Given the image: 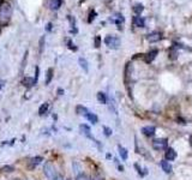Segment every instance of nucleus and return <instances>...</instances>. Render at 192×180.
<instances>
[{
    "label": "nucleus",
    "mask_w": 192,
    "mask_h": 180,
    "mask_svg": "<svg viewBox=\"0 0 192 180\" xmlns=\"http://www.w3.org/2000/svg\"><path fill=\"white\" fill-rule=\"evenodd\" d=\"M12 16V6L9 3H4L0 6V23H7Z\"/></svg>",
    "instance_id": "nucleus-1"
},
{
    "label": "nucleus",
    "mask_w": 192,
    "mask_h": 180,
    "mask_svg": "<svg viewBox=\"0 0 192 180\" xmlns=\"http://www.w3.org/2000/svg\"><path fill=\"white\" fill-rule=\"evenodd\" d=\"M43 173L48 180H58V174L54 166L51 162H46L43 166Z\"/></svg>",
    "instance_id": "nucleus-2"
},
{
    "label": "nucleus",
    "mask_w": 192,
    "mask_h": 180,
    "mask_svg": "<svg viewBox=\"0 0 192 180\" xmlns=\"http://www.w3.org/2000/svg\"><path fill=\"white\" fill-rule=\"evenodd\" d=\"M105 44L111 49H118L120 47V44H121V41H120V38L118 36L108 35L105 37Z\"/></svg>",
    "instance_id": "nucleus-3"
},
{
    "label": "nucleus",
    "mask_w": 192,
    "mask_h": 180,
    "mask_svg": "<svg viewBox=\"0 0 192 180\" xmlns=\"http://www.w3.org/2000/svg\"><path fill=\"white\" fill-rule=\"evenodd\" d=\"M168 147V139L167 138H156L153 141V148L156 151H163Z\"/></svg>",
    "instance_id": "nucleus-4"
},
{
    "label": "nucleus",
    "mask_w": 192,
    "mask_h": 180,
    "mask_svg": "<svg viewBox=\"0 0 192 180\" xmlns=\"http://www.w3.org/2000/svg\"><path fill=\"white\" fill-rule=\"evenodd\" d=\"M177 159V151L173 148H167L164 154V160L167 161H174Z\"/></svg>",
    "instance_id": "nucleus-5"
},
{
    "label": "nucleus",
    "mask_w": 192,
    "mask_h": 180,
    "mask_svg": "<svg viewBox=\"0 0 192 180\" xmlns=\"http://www.w3.org/2000/svg\"><path fill=\"white\" fill-rule=\"evenodd\" d=\"M109 20L112 22V23L116 24V25H121L124 22H125V18H124V16H123L121 13H115V15H113V16L109 18Z\"/></svg>",
    "instance_id": "nucleus-6"
},
{
    "label": "nucleus",
    "mask_w": 192,
    "mask_h": 180,
    "mask_svg": "<svg viewBox=\"0 0 192 180\" xmlns=\"http://www.w3.org/2000/svg\"><path fill=\"white\" fill-rule=\"evenodd\" d=\"M157 54H159V51H157V49H153V51L148 52L145 55H144V61L148 62V64L153 62V61L155 60V58L157 57Z\"/></svg>",
    "instance_id": "nucleus-7"
},
{
    "label": "nucleus",
    "mask_w": 192,
    "mask_h": 180,
    "mask_svg": "<svg viewBox=\"0 0 192 180\" xmlns=\"http://www.w3.org/2000/svg\"><path fill=\"white\" fill-rule=\"evenodd\" d=\"M147 40H148L149 42H151V43H154V42H159V41L162 40V34L159 33V31L150 33V34L147 36Z\"/></svg>",
    "instance_id": "nucleus-8"
},
{
    "label": "nucleus",
    "mask_w": 192,
    "mask_h": 180,
    "mask_svg": "<svg viewBox=\"0 0 192 180\" xmlns=\"http://www.w3.org/2000/svg\"><path fill=\"white\" fill-rule=\"evenodd\" d=\"M155 126H144L142 127V133L144 134V136H147V137H153L154 134H155Z\"/></svg>",
    "instance_id": "nucleus-9"
},
{
    "label": "nucleus",
    "mask_w": 192,
    "mask_h": 180,
    "mask_svg": "<svg viewBox=\"0 0 192 180\" xmlns=\"http://www.w3.org/2000/svg\"><path fill=\"white\" fill-rule=\"evenodd\" d=\"M160 166H161V168L163 169V172L167 173V174H169V173L172 172V165L169 163V161L162 160V161L160 162Z\"/></svg>",
    "instance_id": "nucleus-10"
},
{
    "label": "nucleus",
    "mask_w": 192,
    "mask_h": 180,
    "mask_svg": "<svg viewBox=\"0 0 192 180\" xmlns=\"http://www.w3.org/2000/svg\"><path fill=\"white\" fill-rule=\"evenodd\" d=\"M61 4H63V0H49V3H48V6H49L51 10L57 11V10H59V7L61 6Z\"/></svg>",
    "instance_id": "nucleus-11"
},
{
    "label": "nucleus",
    "mask_w": 192,
    "mask_h": 180,
    "mask_svg": "<svg viewBox=\"0 0 192 180\" xmlns=\"http://www.w3.org/2000/svg\"><path fill=\"white\" fill-rule=\"evenodd\" d=\"M22 84L24 86H27V88H31V86L36 85V82H35V79L33 77H24L23 81H22Z\"/></svg>",
    "instance_id": "nucleus-12"
},
{
    "label": "nucleus",
    "mask_w": 192,
    "mask_h": 180,
    "mask_svg": "<svg viewBox=\"0 0 192 180\" xmlns=\"http://www.w3.org/2000/svg\"><path fill=\"white\" fill-rule=\"evenodd\" d=\"M133 24L138 28H144L145 27V20H144L143 17H139V16H136L133 17Z\"/></svg>",
    "instance_id": "nucleus-13"
},
{
    "label": "nucleus",
    "mask_w": 192,
    "mask_h": 180,
    "mask_svg": "<svg viewBox=\"0 0 192 180\" xmlns=\"http://www.w3.org/2000/svg\"><path fill=\"white\" fill-rule=\"evenodd\" d=\"M43 161V157L41 156H36V157H33V159L30 160V163H29V168L30 169H34L39 163H41Z\"/></svg>",
    "instance_id": "nucleus-14"
},
{
    "label": "nucleus",
    "mask_w": 192,
    "mask_h": 180,
    "mask_svg": "<svg viewBox=\"0 0 192 180\" xmlns=\"http://www.w3.org/2000/svg\"><path fill=\"white\" fill-rule=\"evenodd\" d=\"M118 150H119V155H120V157L124 160V161H126L127 160V157H129V152H127V149H125L124 147H121V145H118Z\"/></svg>",
    "instance_id": "nucleus-15"
},
{
    "label": "nucleus",
    "mask_w": 192,
    "mask_h": 180,
    "mask_svg": "<svg viewBox=\"0 0 192 180\" xmlns=\"http://www.w3.org/2000/svg\"><path fill=\"white\" fill-rule=\"evenodd\" d=\"M89 112H90V110H89L87 107L82 106V105H78V106L76 107V113L79 114V115H84V117H85V115L89 113Z\"/></svg>",
    "instance_id": "nucleus-16"
},
{
    "label": "nucleus",
    "mask_w": 192,
    "mask_h": 180,
    "mask_svg": "<svg viewBox=\"0 0 192 180\" xmlns=\"http://www.w3.org/2000/svg\"><path fill=\"white\" fill-rule=\"evenodd\" d=\"M96 97H97V101L100 103H102V105H106L108 102V97H107V95L103 91H99L97 95H96Z\"/></svg>",
    "instance_id": "nucleus-17"
},
{
    "label": "nucleus",
    "mask_w": 192,
    "mask_h": 180,
    "mask_svg": "<svg viewBox=\"0 0 192 180\" xmlns=\"http://www.w3.org/2000/svg\"><path fill=\"white\" fill-rule=\"evenodd\" d=\"M85 118H87L91 124H94V125L99 123V118H97V115L94 114V113H91V112H89V113L85 115Z\"/></svg>",
    "instance_id": "nucleus-18"
},
{
    "label": "nucleus",
    "mask_w": 192,
    "mask_h": 180,
    "mask_svg": "<svg viewBox=\"0 0 192 180\" xmlns=\"http://www.w3.org/2000/svg\"><path fill=\"white\" fill-rule=\"evenodd\" d=\"M78 64H79V66L82 67V69L84 70V72H88L89 71V66H88V61H87V59L85 58H79L78 59Z\"/></svg>",
    "instance_id": "nucleus-19"
},
{
    "label": "nucleus",
    "mask_w": 192,
    "mask_h": 180,
    "mask_svg": "<svg viewBox=\"0 0 192 180\" xmlns=\"http://www.w3.org/2000/svg\"><path fill=\"white\" fill-rule=\"evenodd\" d=\"M48 106H49V105H48L47 102H46V103H42V105L40 106V108H39V114H40V115H43L44 113H47Z\"/></svg>",
    "instance_id": "nucleus-20"
},
{
    "label": "nucleus",
    "mask_w": 192,
    "mask_h": 180,
    "mask_svg": "<svg viewBox=\"0 0 192 180\" xmlns=\"http://www.w3.org/2000/svg\"><path fill=\"white\" fill-rule=\"evenodd\" d=\"M53 72H54V71H53L52 67H51V69H48V70H47V79H46V84H47V85L52 82V78H53Z\"/></svg>",
    "instance_id": "nucleus-21"
},
{
    "label": "nucleus",
    "mask_w": 192,
    "mask_h": 180,
    "mask_svg": "<svg viewBox=\"0 0 192 180\" xmlns=\"http://www.w3.org/2000/svg\"><path fill=\"white\" fill-rule=\"evenodd\" d=\"M143 10H144V7H143L142 4H136V5L133 6V12L137 13V15H140V13L143 12Z\"/></svg>",
    "instance_id": "nucleus-22"
},
{
    "label": "nucleus",
    "mask_w": 192,
    "mask_h": 180,
    "mask_svg": "<svg viewBox=\"0 0 192 180\" xmlns=\"http://www.w3.org/2000/svg\"><path fill=\"white\" fill-rule=\"evenodd\" d=\"M0 171H1L3 173H12V172L15 171V167H13V166L7 165V166H4L1 169H0Z\"/></svg>",
    "instance_id": "nucleus-23"
},
{
    "label": "nucleus",
    "mask_w": 192,
    "mask_h": 180,
    "mask_svg": "<svg viewBox=\"0 0 192 180\" xmlns=\"http://www.w3.org/2000/svg\"><path fill=\"white\" fill-rule=\"evenodd\" d=\"M28 51L25 52V54H24V58L22 60V64H20V73H23V70H24V67H25V64H27V58H28Z\"/></svg>",
    "instance_id": "nucleus-24"
},
{
    "label": "nucleus",
    "mask_w": 192,
    "mask_h": 180,
    "mask_svg": "<svg viewBox=\"0 0 192 180\" xmlns=\"http://www.w3.org/2000/svg\"><path fill=\"white\" fill-rule=\"evenodd\" d=\"M44 41H46L44 36H41V38H40V42H39V46H40V54H42V52H43V47H44Z\"/></svg>",
    "instance_id": "nucleus-25"
},
{
    "label": "nucleus",
    "mask_w": 192,
    "mask_h": 180,
    "mask_svg": "<svg viewBox=\"0 0 192 180\" xmlns=\"http://www.w3.org/2000/svg\"><path fill=\"white\" fill-rule=\"evenodd\" d=\"M96 15H97V13H96L95 10H91V11H90V13H89V18H88V22H89V23H91V22L95 19Z\"/></svg>",
    "instance_id": "nucleus-26"
},
{
    "label": "nucleus",
    "mask_w": 192,
    "mask_h": 180,
    "mask_svg": "<svg viewBox=\"0 0 192 180\" xmlns=\"http://www.w3.org/2000/svg\"><path fill=\"white\" fill-rule=\"evenodd\" d=\"M135 168L137 169V172L139 173V175H140V176H144V175H147V174H148V173H145V172H143V169L139 167V165H138V163H135Z\"/></svg>",
    "instance_id": "nucleus-27"
},
{
    "label": "nucleus",
    "mask_w": 192,
    "mask_h": 180,
    "mask_svg": "<svg viewBox=\"0 0 192 180\" xmlns=\"http://www.w3.org/2000/svg\"><path fill=\"white\" fill-rule=\"evenodd\" d=\"M67 19L70 20V24H71V29H73V28H76V19L72 17V16H67Z\"/></svg>",
    "instance_id": "nucleus-28"
},
{
    "label": "nucleus",
    "mask_w": 192,
    "mask_h": 180,
    "mask_svg": "<svg viewBox=\"0 0 192 180\" xmlns=\"http://www.w3.org/2000/svg\"><path fill=\"white\" fill-rule=\"evenodd\" d=\"M67 46H68V48H70L71 51H75V52L77 51V47L75 46V43L72 42L71 40H67Z\"/></svg>",
    "instance_id": "nucleus-29"
},
{
    "label": "nucleus",
    "mask_w": 192,
    "mask_h": 180,
    "mask_svg": "<svg viewBox=\"0 0 192 180\" xmlns=\"http://www.w3.org/2000/svg\"><path fill=\"white\" fill-rule=\"evenodd\" d=\"M103 131H105V134L107 137H109V136H112V133H113V131H112V128H109L108 126H103Z\"/></svg>",
    "instance_id": "nucleus-30"
},
{
    "label": "nucleus",
    "mask_w": 192,
    "mask_h": 180,
    "mask_svg": "<svg viewBox=\"0 0 192 180\" xmlns=\"http://www.w3.org/2000/svg\"><path fill=\"white\" fill-rule=\"evenodd\" d=\"M76 180H90L85 174H83V173H81V174H78L77 176H76Z\"/></svg>",
    "instance_id": "nucleus-31"
},
{
    "label": "nucleus",
    "mask_w": 192,
    "mask_h": 180,
    "mask_svg": "<svg viewBox=\"0 0 192 180\" xmlns=\"http://www.w3.org/2000/svg\"><path fill=\"white\" fill-rule=\"evenodd\" d=\"M72 167H73V171L77 173V175H78V174H81V173H79L81 168H79V165H78L77 162H73V163H72Z\"/></svg>",
    "instance_id": "nucleus-32"
},
{
    "label": "nucleus",
    "mask_w": 192,
    "mask_h": 180,
    "mask_svg": "<svg viewBox=\"0 0 192 180\" xmlns=\"http://www.w3.org/2000/svg\"><path fill=\"white\" fill-rule=\"evenodd\" d=\"M100 46H101V37L100 36H96L95 37V47L99 48Z\"/></svg>",
    "instance_id": "nucleus-33"
},
{
    "label": "nucleus",
    "mask_w": 192,
    "mask_h": 180,
    "mask_svg": "<svg viewBox=\"0 0 192 180\" xmlns=\"http://www.w3.org/2000/svg\"><path fill=\"white\" fill-rule=\"evenodd\" d=\"M39 73H40V69H39V66H36V73H35V82L37 83V81H39Z\"/></svg>",
    "instance_id": "nucleus-34"
},
{
    "label": "nucleus",
    "mask_w": 192,
    "mask_h": 180,
    "mask_svg": "<svg viewBox=\"0 0 192 180\" xmlns=\"http://www.w3.org/2000/svg\"><path fill=\"white\" fill-rule=\"evenodd\" d=\"M52 27H53V24L51 23V22H49V23H47V31H52Z\"/></svg>",
    "instance_id": "nucleus-35"
},
{
    "label": "nucleus",
    "mask_w": 192,
    "mask_h": 180,
    "mask_svg": "<svg viewBox=\"0 0 192 180\" xmlns=\"http://www.w3.org/2000/svg\"><path fill=\"white\" fill-rule=\"evenodd\" d=\"M6 84V81H4V79H0V89H1L4 85Z\"/></svg>",
    "instance_id": "nucleus-36"
},
{
    "label": "nucleus",
    "mask_w": 192,
    "mask_h": 180,
    "mask_svg": "<svg viewBox=\"0 0 192 180\" xmlns=\"http://www.w3.org/2000/svg\"><path fill=\"white\" fill-rule=\"evenodd\" d=\"M58 94H59V95H63V94H64V90H63L61 88L58 89Z\"/></svg>",
    "instance_id": "nucleus-37"
},
{
    "label": "nucleus",
    "mask_w": 192,
    "mask_h": 180,
    "mask_svg": "<svg viewBox=\"0 0 192 180\" xmlns=\"http://www.w3.org/2000/svg\"><path fill=\"white\" fill-rule=\"evenodd\" d=\"M190 144H191V147H192V136L190 137Z\"/></svg>",
    "instance_id": "nucleus-38"
},
{
    "label": "nucleus",
    "mask_w": 192,
    "mask_h": 180,
    "mask_svg": "<svg viewBox=\"0 0 192 180\" xmlns=\"http://www.w3.org/2000/svg\"><path fill=\"white\" fill-rule=\"evenodd\" d=\"M3 4H4V0H0V6H1Z\"/></svg>",
    "instance_id": "nucleus-39"
},
{
    "label": "nucleus",
    "mask_w": 192,
    "mask_h": 180,
    "mask_svg": "<svg viewBox=\"0 0 192 180\" xmlns=\"http://www.w3.org/2000/svg\"><path fill=\"white\" fill-rule=\"evenodd\" d=\"M11 180H20L19 178H13V179H11Z\"/></svg>",
    "instance_id": "nucleus-40"
},
{
    "label": "nucleus",
    "mask_w": 192,
    "mask_h": 180,
    "mask_svg": "<svg viewBox=\"0 0 192 180\" xmlns=\"http://www.w3.org/2000/svg\"><path fill=\"white\" fill-rule=\"evenodd\" d=\"M66 180H70V179H66Z\"/></svg>",
    "instance_id": "nucleus-41"
}]
</instances>
